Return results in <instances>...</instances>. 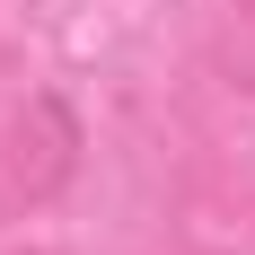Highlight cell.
Wrapping results in <instances>:
<instances>
[{"label":"cell","mask_w":255,"mask_h":255,"mask_svg":"<svg viewBox=\"0 0 255 255\" xmlns=\"http://www.w3.org/2000/svg\"><path fill=\"white\" fill-rule=\"evenodd\" d=\"M71 176H79V115L53 88H35L0 124V203L9 211H44Z\"/></svg>","instance_id":"6da1fadb"},{"label":"cell","mask_w":255,"mask_h":255,"mask_svg":"<svg viewBox=\"0 0 255 255\" xmlns=\"http://www.w3.org/2000/svg\"><path fill=\"white\" fill-rule=\"evenodd\" d=\"M220 62H229V79H238V88H255V0H238L229 35H220Z\"/></svg>","instance_id":"7a4b0ae2"}]
</instances>
